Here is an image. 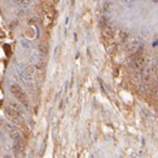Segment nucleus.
I'll use <instances>...</instances> for the list:
<instances>
[{
  "label": "nucleus",
  "instance_id": "f257e3e1",
  "mask_svg": "<svg viewBox=\"0 0 158 158\" xmlns=\"http://www.w3.org/2000/svg\"><path fill=\"white\" fill-rule=\"evenodd\" d=\"M4 113L14 123H19L23 118V109L14 102H9L4 106Z\"/></svg>",
  "mask_w": 158,
  "mask_h": 158
},
{
  "label": "nucleus",
  "instance_id": "20e7f679",
  "mask_svg": "<svg viewBox=\"0 0 158 158\" xmlns=\"http://www.w3.org/2000/svg\"><path fill=\"white\" fill-rule=\"evenodd\" d=\"M9 1L17 6H28L33 3V0H9Z\"/></svg>",
  "mask_w": 158,
  "mask_h": 158
},
{
  "label": "nucleus",
  "instance_id": "7ed1b4c3",
  "mask_svg": "<svg viewBox=\"0 0 158 158\" xmlns=\"http://www.w3.org/2000/svg\"><path fill=\"white\" fill-rule=\"evenodd\" d=\"M17 69H18V73L19 75L21 77L23 80H27L29 82L33 79V73H31V68L29 65H25V64H21V63H19L17 65Z\"/></svg>",
  "mask_w": 158,
  "mask_h": 158
},
{
  "label": "nucleus",
  "instance_id": "f03ea898",
  "mask_svg": "<svg viewBox=\"0 0 158 158\" xmlns=\"http://www.w3.org/2000/svg\"><path fill=\"white\" fill-rule=\"evenodd\" d=\"M9 90H10L11 96L14 97L21 106L25 107L27 109H29V99H28L25 90L20 87V85L17 84V83H13V84H10V87H9Z\"/></svg>",
  "mask_w": 158,
  "mask_h": 158
}]
</instances>
